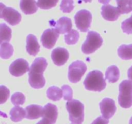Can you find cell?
<instances>
[{
  "label": "cell",
  "mask_w": 132,
  "mask_h": 124,
  "mask_svg": "<svg viewBox=\"0 0 132 124\" xmlns=\"http://www.w3.org/2000/svg\"><path fill=\"white\" fill-rule=\"evenodd\" d=\"M48 66V62L44 58H36L28 71V82L34 89L43 88L45 85L44 71Z\"/></svg>",
  "instance_id": "obj_1"
},
{
  "label": "cell",
  "mask_w": 132,
  "mask_h": 124,
  "mask_svg": "<svg viewBox=\"0 0 132 124\" xmlns=\"http://www.w3.org/2000/svg\"><path fill=\"white\" fill-rule=\"evenodd\" d=\"M83 83L85 89L95 92H101L106 86L103 72L97 70L89 72Z\"/></svg>",
  "instance_id": "obj_2"
},
{
  "label": "cell",
  "mask_w": 132,
  "mask_h": 124,
  "mask_svg": "<svg viewBox=\"0 0 132 124\" xmlns=\"http://www.w3.org/2000/svg\"><path fill=\"white\" fill-rule=\"evenodd\" d=\"M69 114V120L72 124H82L84 121V105L80 101L72 99L66 104Z\"/></svg>",
  "instance_id": "obj_3"
},
{
  "label": "cell",
  "mask_w": 132,
  "mask_h": 124,
  "mask_svg": "<svg viewBox=\"0 0 132 124\" xmlns=\"http://www.w3.org/2000/svg\"><path fill=\"white\" fill-rule=\"evenodd\" d=\"M119 94L118 102L120 106L128 109L132 106V81L124 80L119 85Z\"/></svg>",
  "instance_id": "obj_4"
},
{
  "label": "cell",
  "mask_w": 132,
  "mask_h": 124,
  "mask_svg": "<svg viewBox=\"0 0 132 124\" xmlns=\"http://www.w3.org/2000/svg\"><path fill=\"white\" fill-rule=\"evenodd\" d=\"M103 38L99 33L95 31H89L86 40L82 44L81 50L84 54H92L99 49L103 45Z\"/></svg>",
  "instance_id": "obj_5"
},
{
  "label": "cell",
  "mask_w": 132,
  "mask_h": 124,
  "mask_svg": "<svg viewBox=\"0 0 132 124\" xmlns=\"http://www.w3.org/2000/svg\"><path fill=\"white\" fill-rule=\"evenodd\" d=\"M87 70L86 65L82 61L77 60L70 65L68 67V77L70 82L76 83L81 80Z\"/></svg>",
  "instance_id": "obj_6"
},
{
  "label": "cell",
  "mask_w": 132,
  "mask_h": 124,
  "mask_svg": "<svg viewBox=\"0 0 132 124\" xmlns=\"http://www.w3.org/2000/svg\"><path fill=\"white\" fill-rule=\"evenodd\" d=\"M76 27L80 31L88 32L91 25L92 16L89 10L82 9L76 13L74 17Z\"/></svg>",
  "instance_id": "obj_7"
},
{
  "label": "cell",
  "mask_w": 132,
  "mask_h": 124,
  "mask_svg": "<svg viewBox=\"0 0 132 124\" xmlns=\"http://www.w3.org/2000/svg\"><path fill=\"white\" fill-rule=\"evenodd\" d=\"M29 64L25 59L19 58L11 63L9 67V72L12 76L19 77L29 71Z\"/></svg>",
  "instance_id": "obj_8"
},
{
  "label": "cell",
  "mask_w": 132,
  "mask_h": 124,
  "mask_svg": "<svg viewBox=\"0 0 132 124\" xmlns=\"http://www.w3.org/2000/svg\"><path fill=\"white\" fill-rule=\"evenodd\" d=\"M99 107L102 116L106 120L112 118L115 114L117 110L115 101L108 98L103 99L99 103Z\"/></svg>",
  "instance_id": "obj_9"
},
{
  "label": "cell",
  "mask_w": 132,
  "mask_h": 124,
  "mask_svg": "<svg viewBox=\"0 0 132 124\" xmlns=\"http://www.w3.org/2000/svg\"><path fill=\"white\" fill-rule=\"evenodd\" d=\"M59 37V33L54 28H48L45 30L41 37L42 45L46 49L53 48Z\"/></svg>",
  "instance_id": "obj_10"
},
{
  "label": "cell",
  "mask_w": 132,
  "mask_h": 124,
  "mask_svg": "<svg viewBox=\"0 0 132 124\" xmlns=\"http://www.w3.org/2000/svg\"><path fill=\"white\" fill-rule=\"evenodd\" d=\"M51 58L54 64L57 66H61L65 64L69 58V52L66 49L57 47L52 52Z\"/></svg>",
  "instance_id": "obj_11"
},
{
  "label": "cell",
  "mask_w": 132,
  "mask_h": 124,
  "mask_svg": "<svg viewBox=\"0 0 132 124\" xmlns=\"http://www.w3.org/2000/svg\"><path fill=\"white\" fill-rule=\"evenodd\" d=\"M121 14L118 7L110 5H104L101 7V15L104 19L109 21H115Z\"/></svg>",
  "instance_id": "obj_12"
},
{
  "label": "cell",
  "mask_w": 132,
  "mask_h": 124,
  "mask_svg": "<svg viewBox=\"0 0 132 124\" xmlns=\"http://www.w3.org/2000/svg\"><path fill=\"white\" fill-rule=\"evenodd\" d=\"M3 18L5 21L14 26L20 23L21 15L15 9L12 7H6L3 12Z\"/></svg>",
  "instance_id": "obj_13"
},
{
  "label": "cell",
  "mask_w": 132,
  "mask_h": 124,
  "mask_svg": "<svg viewBox=\"0 0 132 124\" xmlns=\"http://www.w3.org/2000/svg\"><path fill=\"white\" fill-rule=\"evenodd\" d=\"M26 42H27L26 50L27 52L30 55L34 56L37 55L40 50V45L37 41V37L33 34H28L27 37Z\"/></svg>",
  "instance_id": "obj_14"
},
{
  "label": "cell",
  "mask_w": 132,
  "mask_h": 124,
  "mask_svg": "<svg viewBox=\"0 0 132 124\" xmlns=\"http://www.w3.org/2000/svg\"><path fill=\"white\" fill-rule=\"evenodd\" d=\"M72 28V23L70 18L62 17L59 18L55 25V29L59 34L68 33Z\"/></svg>",
  "instance_id": "obj_15"
},
{
  "label": "cell",
  "mask_w": 132,
  "mask_h": 124,
  "mask_svg": "<svg viewBox=\"0 0 132 124\" xmlns=\"http://www.w3.org/2000/svg\"><path fill=\"white\" fill-rule=\"evenodd\" d=\"M58 116L57 107L52 103H47L43 107V118L48 119L52 121L53 124L55 123L57 121Z\"/></svg>",
  "instance_id": "obj_16"
},
{
  "label": "cell",
  "mask_w": 132,
  "mask_h": 124,
  "mask_svg": "<svg viewBox=\"0 0 132 124\" xmlns=\"http://www.w3.org/2000/svg\"><path fill=\"white\" fill-rule=\"evenodd\" d=\"M43 107L37 105H30L26 107V118L28 120H36L42 117Z\"/></svg>",
  "instance_id": "obj_17"
},
{
  "label": "cell",
  "mask_w": 132,
  "mask_h": 124,
  "mask_svg": "<svg viewBox=\"0 0 132 124\" xmlns=\"http://www.w3.org/2000/svg\"><path fill=\"white\" fill-rule=\"evenodd\" d=\"M20 8L24 14H34L37 12V1L30 0H21L20 1Z\"/></svg>",
  "instance_id": "obj_18"
},
{
  "label": "cell",
  "mask_w": 132,
  "mask_h": 124,
  "mask_svg": "<svg viewBox=\"0 0 132 124\" xmlns=\"http://www.w3.org/2000/svg\"><path fill=\"white\" fill-rule=\"evenodd\" d=\"M106 80L109 83H116L120 77V72L116 65H111L108 67L106 71Z\"/></svg>",
  "instance_id": "obj_19"
},
{
  "label": "cell",
  "mask_w": 132,
  "mask_h": 124,
  "mask_svg": "<svg viewBox=\"0 0 132 124\" xmlns=\"http://www.w3.org/2000/svg\"><path fill=\"white\" fill-rule=\"evenodd\" d=\"M11 37V28L5 23H0V45L10 41Z\"/></svg>",
  "instance_id": "obj_20"
},
{
  "label": "cell",
  "mask_w": 132,
  "mask_h": 124,
  "mask_svg": "<svg viewBox=\"0 0 132 124\" xmlns=\"http://www.w3.org/2000/svg\"><path fill=\"white\" fill-rule=\"evenodd\" d=\"M10 119L14 122H19L26 117V111L22 107L15 106L10 111Z\"/></svg>",
  "instance_id": "obj_21"
},
{
  "label": "cell",
  "mask_w": 132,
  "mask_h": 124,
  "mask_svg": "<svg viewBox=\"0 0 132 124\" xmlns=\"http://www.w3.org/2000/svg\"><path fill=\"white\" fill-rule=\"evenodd\" d=\"M117 54L124 60L132 59V44L121 45L117 50Z\"/></svg>",
  "instance_id": "obj_22"
},
{
  "label": "cell",
  "mask_w": 132,
  "mask_h": 124,
  "mask_svg": "<svg viewBox=\"0 0 132 124\" xmlns=\"http://www.w3.org/2000/svg\"><path fill=\"white\" fill-rule=\"evenodd\" d=\"M46 96L51 100L59 101L63 97V92L61 89L56 86H52L46 91Z\"/></svg>",
  "instance_id": "obj_23"
},
{
  "label": "cell",
  "mask_w": 132,
  "mask_h": 124,
  "mask_svg": "<svg viewBox=\"0 0 132 124\" xmlns=\"http://www.w3.org/2000/svg\"><path fill=\"white\" fill-rule=\"evenodd\" d=\"M14 53V48L11 44L5 43L0 47V57L2 59H9Z\"/></svg>",
  "instance_id": "obj_24"
},
{
  "label": "cell",
  "mask_w": 132,
  "mask_h": 124,
  "mask_svg": "<svg viewBox=\"0 0 132 124\" xmlns=\"http://www.w3.org/2000/svg\"><path fill=\"white\" fill-rule=\"evenodd\" d=\"M79 39V33L78 31L72 29L64 36V41L67 45H75Z\"/></svg>",
  "instance_id": "obj_25"
},
{
  "label": "cell",
  "mask_w": 132,
  "mask_h": 124,
  "mask_svg": "<svg viewBox=\"0 0 132 124\" xmlns=\"http://www.w3.org/2000/svg\"><path fill=\"white\" fill-rule=\"evenodd\" d=\"M117 3L121 14H128L132 11V0H117Z\"/></svg>",
  "instance_id": "obj_26"
},
{
  "label": "cell",
  "mask_w": 132,
  "mask_h": 124,
  "mask_svg": "<svg viewBox=\"0 0 132 124\" xmlns=\"http://www.w3.org/2000/svg\"><path fill=\"white\" fill-rule=\"evenodd\" d=\"M58 0H39L37 1V6L42 9H49L54 7Z\"/></svg>",
  "instance_id": "obj_27"
},
{
  "label": "cell",
  "mask_w": 132,
  "mask_h": 124,
  "mask_svg": "<svg viewBox=\"0 0 132 124\" xmlns=\"http://www.w3.org/2000/svg\"><path fill=\"white\" fill-rule=\"evenodd\" d=\"M11 102L15 106L21 105L25 102V96L21 92H15L11 96Z\"/></svg>",
  "instance_id": "obj_28"
},
{
  "label": "cell",
  "mask_w": 132,
  "mask_h": 124,
  "mask_svg": "<svg viewBox=\"0 0 132 124\" xmlns=\"http://www.w3.org/2000/svg\"><path fill=\"white\" fill-rule=\"evenodd\" d=\"M74 9L73 1L72 0H63L60 5V9L64 13H70Z\"/></svg>",
  "instance_id": "obj_29"
},
{
  "label": "cell",
  "mask_w": 132,
  "mask_h": 124,
  "mask_svg": "<svg viewBox=\"0 0 132 124\" xmlns=\"http://www.w3.org/2000/svg\"><path fill=\"white\" fill-rule=\"evenodd\" d=\"M62 92L64 100L72 101L73 98V90L72 88L68 85H64L62 86Z\"/></svg>",
  "instance_id": "obj_30"
},
{
  "label": "cell",
  "mask_w": 132,
  "mask_h": 124,
  "mask_svg": "<svg viewBox=\"0 0 132 124\" xmlns=\"http://www.w3.org/2000/svg\"><path fill=\"white\" fill-rule=\"evenodd\" d=\"M10 96V90L5 85H0V104L5 103Z\"/></svg>",
  "instance_id": "obj_31"
},
{
  "label": "cell",
  "mask_w": 132,
  "mask_h": 124,
  "mask_svg": "<svg viewBox=\"0 0 132 124\" xmlns=\"http://www.w3.org/2000/svg\"><path fill=\"white\" fill-rule=\"evenodd\" d=\"M121 28L123 32L127 34H132V16L128 19L124 21L121 24Z\"/></svg>",
  "instance_id": "obj_32"
},
{
  "label": "cell",
  "mask_w": 132,
  "mask_h": 124,
  "mask_svg": "<svg viewBox=\"0 0 132 124\" xmlns=\"http://www.w3.org/2000/svg\"><path fill=\"white\" fill-rule=\"evenodd\" d=\"M109 120L104 119L103 116H99L95 119L91 124H108Z\"/></svg>",
  "instance_id": "obj_33"
},
{
  "label": "cell",
  "mask_w": 132,
  "mask_h": 124,
  "mask_svg": "<svg viewBox=\"0 0 132 124\" xmlns=\"http://www.w3.org/2000/svg\"><path fill=\"white\" fill-rule=\"evenodd\" d=\"M37 124H53V123H52L51 121H50V120H48V119L45 118H43L42 120H41V121H39Z\"/></svg>",
  "instance_id": "obj_34"
},
{
  "label": "cell",
  "mask_w": 132,
  "mask_h": 124,
  "mask_svg": "<svg viewBox=\"0 0 132 124\" xmlns=\"http://www.w3.org/2000/svg\"><path fill=\"white\" fill-rule=\"evenodd\" d=\"M5 8H6V6L2 3H0V19L3 18V12Z\"/></svg>",
  "instance_id": "obj_35"
},
{
  "label": "cell",
  "mask_w": 132,
  "mask_h": 124,
  "mask_svg": "<svg viewBox=\"0 0 132 124\" xmlns=\"http://www.w3.org/2000/svg\"><path fill=\"white\" fill-rule=\"evenodd\" d=\"M128 78L132 81V66L128 71Z\"/></svg>",
  "instance_id": "obj_36"
},
{
  "label": "cell",
  "mask_w": 132,
  "mask_h": 124,
  "mask_svg": "<svg viewBox=\"0 0 132 124\" xmlns=\"http://www.w3.org/2000/svg\"><path fill=\"white\" fill-rule=\"evenodd\" d=\"M129 124H132V116L131 118H130V121H129Z\"/></svg>",
  "instance_id": "obj_37"
}]
</instances>
